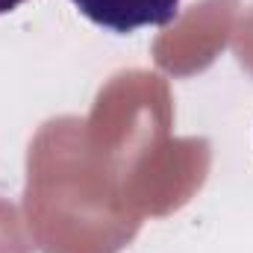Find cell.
<instances>
[{"instance_id": "cell-1", "label": "cell", "mask_w": 253, "mask_h": 253, "mask_svg": "<svg viewBox=\"0 0 253 253\" xmlns=\"http://www.w3.org/2000/svg\"><path fill=\"white\" fill-rule=\"evenodd\" d=\"M83 18L109 30L135 33L141 27H168L180 15V0H71Z\"/></svg>"}, {"instance_id": "cell-2", "label": "cell", "mask_w": 253, "mask_h": 253, "mask_svg": "<svg viewBox=\"0 0 253 253\" xmlns=\"http://www.w3.org/2000/svg\"><path fill=\"white\" fill-rule=\"evenodd\" d=\"M21 3H27V0H0V15H9V12H15Z\"/></svg>"}]
</instances>
